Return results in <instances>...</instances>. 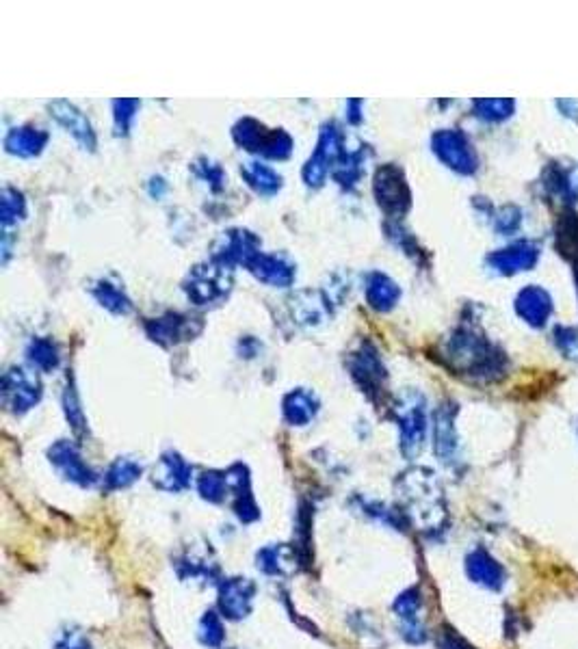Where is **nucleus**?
I'll use <instances>...</instances> for the list:
<instances>
[{"label": "nucleus", "instance_id": "1", "mask_svg": "<svg viewBox=\"0 0 578 649\" xmlns=\"http://www.w3.org/2000/svg\"><path fill=\"white\" fill-rule=\"evenodd\" d=\"M397 500L401 515L416 531L425 535L444 531L449 509H446L444 489L431 470H405L397 479Z\"/></svg>", "mask_w": 578, "mask_h": 649}, {"label": "nucleus", "instance_id": "2", "mask_svg": "<svg viewBox=\"0 0 578 649\" xmlns=\"http://www.w3.org/2000/svg\"><path fill=\"white\" fill-rule=\"evenodd\" d=\"M449 357L457 368L466 370L472 377L496 379L503 375V353H498L488 340L472 331H462L451 340Z\"/></svg>", "mask_w": 578, "mask_h": 649}, {"label": "nucleus", "instance_id": "3", "mask_svg": "<svg viewBox=\"0 0 578 649\" xmlns=\"http://www.w3.org/2000/svg\"><path fill=\"white\" fill-rule=\"evenodd\" d=\"M256 582L245 576H230L219 582L217 606L221 617L230 621H243L254 611Z\"/></svg>", "mask_w": 578, "mask_h": 649}, {"label": "nucleus", "instance_id": "4", "mask_svg": "<svg viewBox=\"0 0 578 649\" xmlns=\"http://www.w3.org/2000/svg\"><path fill=\"white\" fill-rule=\"evenodd\" d=\"M397 420H399L403 455L407 459H414L420 455V450H423L425 435H427V416H425L423 399H420V396H412L410 401L401 403Z\"/></svg>", "mask_w": 578, "mask_h": 649}, {"label": "nucleus", "instance_id": "5", "mask_svg": "<svg viewBox=\"0 0 578 649\" xmlns=\"http://www.w3.org/2000/svg\"><path fill=\"white\" fill-rule=\"evenodd\" d=\"M433 152L444 165L455 169L457 174H475L477 154L470 141L459 130H440L433 135Z\"/></svg>", "mask_w": 578, "mask_h": 649}, {"label": "nucleus", "instance_id": "6", "mask_svg": "<svg viewBox=\"0 0 578 649\" xmlns=\"http://www.w3.org/2000/svg\"><path fill=\"white\" fill-rule=\"evenodd\" d=\"M466 576L475 582L477 587L488 591H501L507 582L505 567L498 563L485 548H475L466 554Z\"/></svg>", "mask_w": 578, "mask_h": 649}, {"label": "nucleus", "instance_id": "7", "mask_svg": "<svg viewBox=\"0 0 578 649\" xmlns=\"http://www.w3.org/2000/svg\"><path fill=\"white\" fill-rule=\"evenodd\" d=\"M48 457L68 481L81 485V487H91L96 483L94 470H91L83 461L81 453H78L72 442H68V440L57 442L48 450Z\"/></svg>", "mask_w": 578, "mask_h": 649}, {"label": "nucleus", "instance_id": "8", "mask_svg": "<svg viewBox=\"0 0 578 649\" xmlns=\"http://www.w3.org/2000/svg\"><path fill=\"white\" fill-rule=\"evenodd\" d=\"M540 260V247L531 241H520L505 249H498L488 256V264L492 271L501 275H514L520 271L533 269Z\"/></svg>", "mask_w": 578, "mask_h": 649}, {"label": "nucleus", "instance_id": "9", "mask_svg": "<svg viewBox=\"0 0 578 649\" xmlns=\"http://www.w3.org/2000/svg\"><path fill=\"white\" fill-rule=\"evenodd\" d=\"M392 611L403 621V634L410 643H423L427 639V632L420 613H423V598H420V589L410 587L397 595V600L392 604Z\"/></svg>", "mask_w": 578, "mask_h": 649}, {"label": "nucleus", "instance_id": "10", "mask_svg": "<svg viewBox=\"0 0 578 649\" xmlns=\"http://www.w3.org/2000/svg\"><path fill=\"white\" fill-rule=\"evenodd\" d=\"M191 474L193 470L189 463L178 453H174V450H169V453H165L154 466L152 483L159 489H163V492L178 494V492H185V489L191 485Z\"/></svg>", "mask_w": 578, "mask_h": 649}, {"label": "nucleus", "instance_id": "11", "mask_svg": "<svg viewBox=\"0 0 578 649\" xmlns=\"http://www.w3.org/2000/svg\"><path fill=\"white\" fill-rule=\"evenodd\" d=\"M301 563V556L297 548L288 546V543H269V546L260 548L256 552V567L262 574L275 576V578H288L293 576Z\"/></svg>", "mask_w": 578, "mask_h": 649}, {"label": "nucleus", "instance_id": "12", "mask_svg": "<svg viewBox=\"0 0 578 649\" xmlns=\"http://www.w3.org/2000/svg\"><path fill=\"white\" fill-rule=\"evenodd\" d=\"M375 191L379 197V206H382L386 213L401 215L403 210L410 206V191H407L401 171L397 167H386L379 171Z\"/></svg>", "mask_w": 578, "mask_h": 649}, {"label": "nucleus", "instance_id": "13", "mask_svg": "<svg viewBox=\"0 0 578 649\" xmlns=\"http://www.w3.org/2000/svg\"><path fill=\"white\" fill-rule=\"evenodd\" d=\"M176 574L182 580H200V582H208L213 580L219 572L217 561L210 548H195L189 546L185 552H182L178 559H176Z\"/></svg>", "mask_w": 578, "mask_h": 649}, {"label": "nucleus", "instance_id": "14", "mask_svg": "<svg viewBox=\"0 0 578 649\" xmlns=\"http://www.w3.org/2000/svg\"><path fill=\"white\" fill-rule=\"evenodd\" d=\"M39 401V383L24 373V370H11L5 377V405L11 412L22 414Z\"/></svg>", "mask_w": 578, "mask_h": 649}, {"label": "nucleus", "instance_id": "15", "mask_svg": "<svg viewBox=\"0 0 578 649\" xmlns=\"http://www.w3.org/2000/svg\"><path fill=\"white\" fill-rule=\"evenodd\" d=\"M516 312L520 319L533 327H544L553 314V299L542 286H527L516 299Z\"/></svg>", "mask_w": 578, "mask_h": 649}, {"label": "nucleus", "instance_id": "16", "mask_svg": "<svg viewBox=\"0 0 578 649\" xmlns=\"http://www.w3.org/2000/svg\"><path fill=\"white\" fill-rule=\"evenodd\" d=\"M453 405H442L436 416H433V448H436V455L442 461H453L457 455V433L453 418L455 412L451 409Z\"/></svg>", "mask_w": 578, "mask_h": 649}, {"label": "nucleus", "instance_id": "17", "mask_svg": "<svg viewBox=\"0 0 578 649\" xmlns=\"http://www.w3.org/2000/svg\"><path fill=\"white\" fill-rule=\"evenodd\" d=\"M314 414H317V401L308 392H293L284 401V418L288 420V425L306 427Z\"/></svg>", "mask_w": 578, "mask_h": 649}, {"label": "nucleus", "instance_id": "18", "mask_svg": "<svg viewBox=\"0 0 578 649\" xmlns=\"http://www.w3.org/2000/svg\"><path fill=\"white\" fill-rule=\"evenodd\" d=\"M139 476H141L139 463L128 457H120L109 468L107 476H104V485H107L109 492H115V489H126L133 485Z\"/></svg>", "mask_w": 578, "mask_h": 649}, {"label": "nucleus", "instance_id": "19", "mask_svg": "<svg viewBox=\"0 0 578 649\" xmlns=\"http://www.w3.org/2000/svg\"><path fill=\"white\" fill-rule=\"evenodd\" d=\"M557 247L563 256L574 262V267H578V215L570 210L559 221Z\"/></svg>", "mask_w": 578, "mask_h": 649}, {"label": "nucleus", "instance_id": "20", "mask_svg": "<svg viewBox=\"0 0 578 649\" xmlns=\"http://www.w3.org/2000/svg\"><path fill=\"white\" fill-rule=\"evenodd\" d=\"M197 492H200L204 500L219 505V502L226 500V496L230 494L226 472H215V470L204 472L200 476V481H197Z\"/></svg>", "mask_w": 578, "mask_h": 649}, {"label": "nucleus", "instance_id": "21", "mask_svg": "<svg viewBox=\"0 0 578 649\" xmlns=\"http://www.w3.org/2000/svg\"><path fill=\"white\" fill-rule=\"evenodd\" d=\"M46 143V135H42L39 130L33 128H20V130H13L11 135L7 137V148L16 154L22 156H31L37 154L42 150V145Z\"/></svg>", "mask_w": 578, "mask_h": 649}, {"label": "nucleus", "instance_id": "22", "mask_svg": "<svg viewBox=\"0 0 578 649\" xmlns=\"http://www.w3.org/2000/svg\"><path fill=\"white\" fill-rule=\"evenodd\" d=\"M197 639L208 649H219L226 641V628L215 611H206L202 615L200 626H197Z\"/></svg>", "mask_w": 578, "mask_h": 649}, {"label": "nucleus", "instance_id": "23", "mask_svg": "<svg viewBox=\"0 0 578 649\" xmlns=\"http://www.w3.org/2000/svg\"><path fill=\"white\" fill-rule=\"evenodd\" d=\"M366 293H369L371 306L377 310H388L394 306V301L399 299V288L384 275H373Z\"/></svg>", "mask_w": 578, "mask_h": 649}, {"label": "nucleus", "instance_id": "24", "mask_svg": "<svg viewBox=\"0 0 578 649\" xmlns=\"http://www.w3.org/2000/svg\"><path fill=\"white\" fill-rule=\"evenodd\" d=\"M578 180H574V176L570 174V171L566 169H557L553 167L548 171V176H546V187L550 189V193H555L557 197H561V200H566V202H574L576 197H578Z\"/></svg>", "mask_w": 578, "mask_h": 649}, {"label": "nucleus", "instance_id": "25", "mask_svg": "<svg viewBox=\"0 0 578 649\" xmlns=\"http://www.w3.org/2000/svg\"><path fill=\"white\" fill-rule=\"evenodd\" d=\"M245 176L258 193H273L280 189V176H275L273 169L260 163H249L245 167Z\"/></svg>", "mask_w": 578, "mask_h": 649}, {"label": "nucleus", "instance_id": "26", "mask_svg": "<svg viewBox=\"0 0 578 649\" xmlns=\"http://www.w3.org/2000/svg\"><path fill=\"white\" fill-rule=\"evenodd\" d=\"M61 107H63V111H59V109L55 107V115H57L59 122H63L65 126L72 128L74 135H76L78 139H81V141H85V143H89V145H94V135H91V128H89V124L85 122V117H83L81 113H78L74 107H68V104H63V102H61Z\"/></svg>", "mask_w": 578, "mask_h": 649}, {"label": "nucleus", "instance_id": "27", "mask_svg": "<svg viewBox=\"0 0 578 649\" xmlns=\"http://www.w3.org/2000/svg\"><path fill=\"white\" fill-rule=\"evenodd\" d=\"M475 111L481 119L488 122H503L514 111V102L511 100H477Z\"/></svg>", "mask_w": 578, "mask_h": 649}, {"label": "nucleus", "instance_id": "28", "mask_svg": "<svg viewBox=\"0 0 578 649\" xmlns=\"http://www.w3.org/2000/svg\"><path fill=\"white\" fill-rule=\"evenodd\" d=\"M234 515L239 518L243 524H252L260 518V509L256 505V500L252 496V492L241 494V496H234Z\"/></svg>", "mask_w": 578, "mask_h": 649}, {"label": "nucleus", "instance_id": "29", "mask_svg": "<svg viewBox=\"0 0 578 649\" xmlns=\"http://www.w3.org/2000/svg\"><path fill=\"white\" fill-rule=\"evenodd\" d=\"M55 649H94L91 647V641L85 637L81 630H65L61 637L55 643Z\"/></svg>", "mask_w": 578, "mask_h": 649}, {"label": "nucleus", "instance_id": "30", "mask_svg": "<svg viewBox=\"0 0 578 649\" xmlns=\"http://www.w3.org/2000/svg\"><path fill=\"white\" fill-rule=\"evenodd\" d=\"M520 221H522V213L518 208H514V206L503 208V213L496 217V230L503 232V234H511V232L518 230Z\"/></svg>", "mask_w": 578, "mask_h": 649}, {"label": "nucleus", "instance_id": "31", "mask_svg": "<svg viewBox=\"0 0 578 649\" xmlns=\"http://www.w3.org/2000/svg\"><path fill=\"white\" fill-rule=\"evenodd\" d=\"M31 360L42 368H52L57 364V355L48 342H37L31 351Z\"/></svg>", "mask_w": 578, "mask_h": 649}, {"label": "nucleus", "instance_id": "32", "mask_svg": "<svg viewBox=\"0 0 578 649\" xmlns=\"http://www.w3.org/2000/svg\"><path fill=\"white\" fill-rule=\"evenodd\" d=\"M438 645H440V649H475L464 637H459V634L449 626L442 628L440 637H438Z\"/></svg>", "mask_w": 578, "mask_h": 649}, {"label": "nucleus", "instance_id": "33", "mask_svg": "<svg viewBox=\"0 0 578 649\" xmlns=\"http://www.w3.org/2000/svg\"><path fill=\"white\" fill-rule=\"evenodd\" d=\"M100 299H102L104 306H109L115 312H126L128 310V301L120 293H115V290L109 288V286L104 288V295Z\"/></svg>", "mask_w": 578, "mask_h": 649}, {"label": "nucleus", "instance_id": "34", "mask_svg": "<svg viewBox=\"0 0 578 649\" xmlns=\"http://www.w3.org/2000/svg\"><path fill=\"white\" fill-rule=\"evenodd\" d=\"M574 277H576V288H578V267H574Z\"/></svg>", "mask_w": 578, "mask_h": 649}]
</instances>
